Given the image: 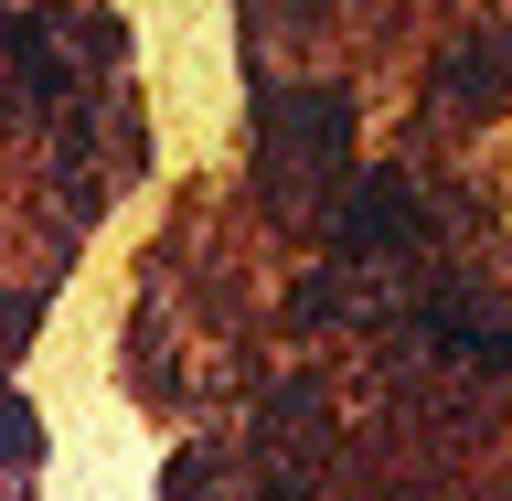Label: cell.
<instances>
[{"label": "cell", "mask_w": 512, "mask_h": 501, "mask_svg": "<svg viewBox=\"0 0 512 501\" xmlns=\"http://www.w3.org/2000/svg\"><path fill=\"white\" fill-rule=\"evenodd\" d=\"M416 214V192L406 182H363V203L342 214V246H395V224Z\"/></svg>", "instance_id": "obj_1"}]
</instances>
